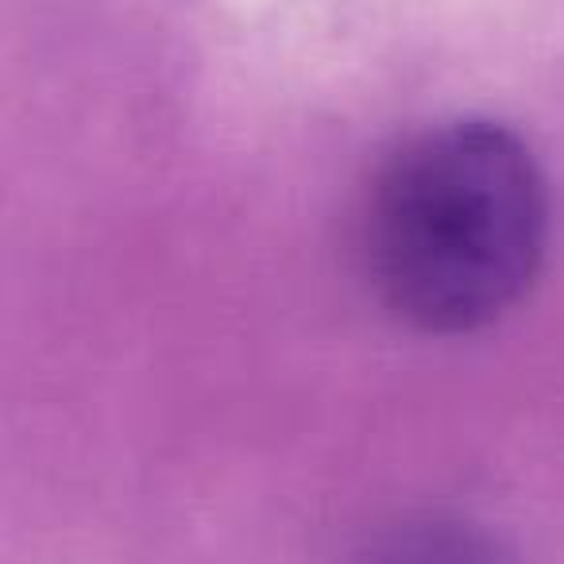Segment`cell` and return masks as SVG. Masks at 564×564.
<instances>
[{"mask_svg":"<svg viewBox=\"0 0 564 564\" xmlns=\"http://www.w3.org/2000/svg\"><path fill=\"white\" fill-rule=\"evenodd\" d=\"M549 240V189L533 151L491 120L406 140L364 209V267L379 302L422 333L456 337L507 317Z\"/></svg>","mask_w":564,"mask_h":564,"instance_id":"1","label":"cell"},{"mask_svg":"<svg viewBox=\"0 0 564 564\" xmlns=\"http://www.w3.org/2000/svg\"><path fill=\"white\" fill-rule=\"evenodd\" d=\"M360 564H510L491 538L448 522H422L383 538Z\"/></svg>","mask_w":564,"mask_h":564,"instance_id":"2","label":"cell"}]
</instances>
